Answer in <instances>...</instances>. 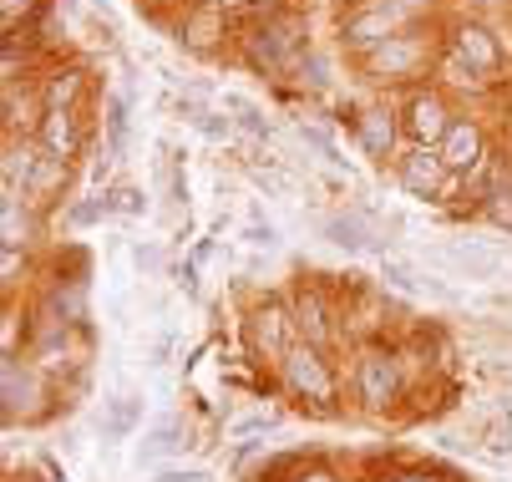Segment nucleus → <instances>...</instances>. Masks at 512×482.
Returning a JSON list of instances; mask_svg holds the SVG:
<instances>
[{
	"mask_svg": "<svg viewBox=\"0 0 512 482\" xmlns=\"http://www.w3.org/2000/svg\"><path fill=\"white\" fill-rule=\"evenodd\" d=\"M279 376H284L289 391L305 396V401H330V396H335V376H330L325 356H320L315 346H305V340H295V346H289V356L279 361Z\"/></svg>",
	"mask_w": 512,
	"mask_h": 482,
	"instance_id": "nucleus-1",
	"label": "nucleus"
},
{
	"mask_svg": "<svg viewBox=\"0 0 512 482\" xmlns=\"http://www.w3.org/2000/svg\"><path fill=\"white\" fill-rule=\"evenodd\" d=\"M401 396V366L386 351H365L355 361V401L365 411H386Z\"/></svg>",
	"mask_w": 512,
	"mask_h": 482,
	"instance_id": "nucleus-2",
	"label": "nucleus"
},
{
	"mask_svg": "<svg viewBox=\"0 0 512 482\" xmlns=\"http://www.w3.org/2000/svg\"><path fill=\"white\" fill-rule=\"evenodd\" d=\"M295 315L289 310H279V305H264V310H254V320H249V340H254V351L264 356V361H284L289 356V346H295Z\"/></svg>",
	"mask_w": 512,
	"mask_h": 482,
	"instance_id": "nucleus-3",
	"label": "nucleus"
},
{
	"mask_svg": "<svg viewBox=\"0 0 512 482\" xmlns=\"http://www.w3.org/2000/svg\"><path fill=\"white\" fill-rule=\"evenodd\" d=\"M289 315H295V330L305 335V346H315V351H325L330 340H335V310L315 295V290H305V295H295V305H289Z\"/></svg>",
	"mask_w": 512,
	"mask_h": 482,
	"instance_id": "nucleus-4",
	"label": "nucleus"
},
{
	"mask_svg": "<svg viewBox=\"0 0 512 482\" xmlns=\"http://www.w3.org/2000/svg\"><path fill=\"white\" fill-rule=\"evenodd\" d=\"M442 163L447 173H467L482 163V132L472 122H452V132L442 137Z\"/></svg>",
	"mask_w": 512,
	"mask_h": 482,
	"instance_id": "nucleus-5",
	"label": "nucleus"
},
{
	"mask_svg": "<svg viewBox=\"0 0 512 482\" xmlns=\"http://www.w3.org/2000/svg\"><path fill=\"white\" fill-rule=\"evenodd\" d=\"M320 234H325L330 244H340V249H386L381 234L365 224L360 214H330V219L320 224Z\"/></svg>",
	"mask_w": 512,
	"mask_h": 482,
	"instance_id": "nucleus-6",
	"label": "nucleus"
},
{
	"mask_svg": "<svg viewBox=\"0 0 512 482\" xmlns=\"http://www.w3.org/2000/svg\"><path fill=\"white\" fill-rule=\"evenodd\" d=\"M406 122H411V137H416L421 148H426V143H436V137H447V132H452V122H447V107L436 102V97H416Z\"/></svg>",
	"mask_w": 512,
	"mask_h": 482,
	"instance_id": "nucleus-7",
	"label": "nucleus"
},
{
	"mask_svg": "<svg viewBox=\"0 0 512 482\" xmlns=\"http://www.w3.org/2000/svg\"><path fill=\"white\" fill-rule=\"evenodd\" d=\"M442 173H447L442 153H431V148H416V153L406 158V168H401V183H406L411 193H431V188H442Z\"/></svg>",
	"mask_w": 512,
	"mask_h": 482,
	"instance_id": "nucleus-8",
	"label": "nucleus"
},
{
	"mask_svg": "<svg viewBox=\"0 0 512 482\" xmlns=\"http://www.w3.org/2000/svg\"><path fill=\"white\" fill-rule=\"evenodd\" d=\"M41 148H46V158H71V148H77V127H71V112L46 107V122H41Z\"/></svg>",
	"mask_w": 512,
	"mask_h": 482,
	"instance_id": "nucleus-9",
	"label": "nucleus"
},
{
	"mask_svg": "<svg viewBox=\"0 0 512 482\" xmlns=\"http://www.w3.org/2000/svg\"><path fill=\"white\" fill-rule=\"evenodd\" d=\"M264 36H269V61H284V56H295V51H300L305 21H300V16H279Z\"/></svg>",
	"mask_w": 512,
	"mask_h": 482,
	"instance_id": "nucleus-10",
	"label": "nucleus"
},
{
	"mask_svg": "<svg viewBox=\"0 0 512 482\" xmlns=\"http://www.w3.org/2000/svg\"><path fill=\"white\" fill-rule=\"evenodd\" d=\"M447 264L457 274H467V280H492V274H502V264L492 254H477V249H447Z\"/></svg>",
	"mask_w": 512,
	"mask_h": 482,
	"instance_id": "nucleus-11",
	"label": "nucleus"
},
{
	"mask_svg": "<svg viewBox=\"0 0 512 482\" xmlns=\"http://www.w3.org/2000/svg\"><path fill=\"white\" fill-rule=\"evenodd\" d=\"M77 92H82V72H77V66H66V72H56L51 82H46V107H71V102H77Z\"/></svg>",
	"mask_w": 512,
	"mask_h": 482,
	"instance_id": "nucleus-12",
	"label": "nucleus"
},
{
	"mask_svg": "<svg viewBox=\"0 0 512 482\" xmlns=\"http://www.w3.org/2000/svg\"><path fill=\"white\" fill-rule=\"evenodd\" d=\"M107 153H112V158L127 153V102H122V97L107 102Z\"/></svg>",
	"mask_w": 512,
	"mask_h": 482,
	"instance_id": "nucleus-13",
	"label": "nucleus"
},
{
	"mask_svg": "<svg viewBox=\"0 0 512 482\" xmlns=\"http://www.w3.org/2000/svg\"><path fill=\"white\" fill-rule=\"evenodd\" d=\"M381 274H386V285H396V290H442L436 280H421L416 269H406V264H396V259H386Z\"/></svg>",
	"mask_w": 512,
	"mask_h": 482,
	"instance_id": "nucleus-14",
	"label": "nucleus"
},
{
	"mask_svg": "<svg viewBox=\"0 0 512 482\" xmlns=\"http://www.w3.org/2000/svg\"><path fill=\"white\" fill-rule=\"evenodd\" d=\"M487 31H462V56H472V66H477V72H487V66L497 61V51H492V41H482Z\"/></svg>",
	"mask_w": 512,
	"mask_h": 482,
	"instance_id": "nucleus-15",
	"label": "nucleus"
},
{
	"mask_svg": "<svg viewBox=\"0 0 512 482\" xmlns=\"http://www.w3.org/2000/svg\"><path fill=\"white\" fill-rule=\"evenodd\" d=\"M31 168H36L31 148H26V143H21V148L11 143V148H6V188H16V173H21V183L31 188Z\"/></svg>",
	"mask_w": 512,
	"mask_h": 482,
	"instance_id": "nucleus-16",
	"label": "nucleus"
},
{
	"mask_svg": "<svg viewBox=\"0 0 512 482\" xmlns=\"http://www.w3.org/2000/svg\"><path fill=\"white\" fill-rule=\"evenodd\" d=\"M411 61H416V51H411L406 41H396L391 51L381 46V51L371 56V72H401V66H411Z\"/></svg>",
	"mask_w": 512,
	"mask_h": 482,
	"instance_id": "nucleus-17",
	"label": "nucleus"
},
{
	"mask_svg": "<svg viewBox=\"0 0 512 482\" xmlns=\"http://www.w3.org/2000/svg\"><path fill=\"white\" fill-rule=\"evenodd\" d=\"M132 422H137V401L132 396H117L112 401V417H107V437H127Z\"/></svg>",
	"mask_w": 512,
	"mask_h": 482,
	"instance_id": "nucleus-18",
	"label": "nucleus"
},
{
	"mask_svg": "<svg viewBox=\"0 0 512 482\" xmlns=\"http://www.w3.org/2000/svg\"><path fill=\"white\" fill-rule=\"evenodd\" d=\"M234 112H239V127H244V132H254V137H269V132H274L269 117H264L254 102H234Z\"/></svg>",
	"mask_w": 512,
	"mask_h": 482,
	"instance_id": "nucleus-19",
	"label": "nucleus"
},
{
	"mask_svg": "<svg viewBox=\"0 0 512 482\" xmlns=\"http://www.w3.org/2000/svg\"><path fill=\"white\" fill-rule=\"evenodd\" d=\"M391 112H365V143L371 148H386L391 143V122H386Z\"/></svg>",
	"mask_w": 512,
	"mask_h": 482,
	"instance_id": "nucleus-20",
	"label": "nucleus"
},
{
	"mask_svg": "<svg viewBox=\"0 0 512 482\" xmlns=\"http://www.w3.org/2000/svg\"><path fill=\"white\" fill-rule=\"evenodd\" d=\"M300 137H305V143H310V148H315V153H320L325 163H345V158H340V148L330 143L325 132H315V127H305V122H300Z\"/></svg>",
	"mask_w": 512,
	"mask_h": 482,
	"instance_id": "nucleus-21",
	"label": "nucleus"
},
{
	"mask_svg": "<svg viewBox=\"0 0 512 482\" xmlns=\"http://www.w3.org/2000/svg\"><path fill=\"white\" fill-rule=\"evenodd\" d=\"M107 203H112V209H122V214H142V209H148V203H142V193H137V188H117V193H112Z\"/></svg>",
	"mask_w": 512,
	"mask_h": 482,
	"instance_id": "nucleus-22",
	"label": "nucleus"
},
{
	"mask_svg": "<svg viewBox=\"0 0 512 482\" xmlns=\"http://www.w3.org/2000/svg\"><path fill=\"white\" fill-rule=\"evenodd\" d=\"M112 209L107 198H92V203H77V209H71V224H92V219H102Z\"/></svg>",
	"mask_w": 512,
	"mask_h": 482,
	"instance_id": "nucleus-23",
	"label": "nucleus"
},
{
	"mask_svg": "<svg viewBox=\"0 0 512 482\" xmlns=\"http://www.w3.org/2000/svg\"><path fill=\"white\" fill-rule=\"evenodd\" d=\"M198 127H203L208 137H229V132H234V117H224V112H203Z\"/></svg>",
	"mask_w": 512,
	"mask_h": 482,
	"instance_id": "nucleus-24",
	"label": "nucleus"
},
{
	"mask_svg": "<svg viewBox=\"0 0 512 482\" xmlns=\"http://www.w3.org/2000/svg\"><path fill=\"white\" fill-rule=\"evenodd\" d=\"M249 244H274V229H269V224H254V229H249Z\"/></svg>",
	"mask_w": 512,
	"mask_h": 482,
	"instance_id": "nucleus-25",
	"label": "nucleus"
},
{
	"mask_svg": "<svg viewBox=\"0 0 512 482\" xmlns=\"http://www.w3.org/2000/svg\"><path fill=\"white\" fill-rule=\"evenodd\" d=\"M295 482H340V477H335V472H325V467H315V472H300Z\"/></svg>",
	"mask_w": 512,
	"mask_h": 482,
	"instance_id": "nucleus-26",
	"label": "nucleus"
},
{
	"mask_svg": "<svg viewBox=\"0 0 512 482\" xmlns=\"http://www.w3.org/2000/svg\"><path fill=\"white\" fill-rule=\"evenodd\" d=\"M163 482H203L198 472H163Z\"/></svg>",
	"mask_w": 512,
	"mask_h": 482,
	"instance_id": "nucleus-27",
	"label": "nucleus"
},
{
	"mask_svg": "<svg viewBox=\"0 0 512 482\" xmlns=\"http://www.w3.org/2000/svg\"><path fill=\"white\" fill-rule=\"evenodd\" d=\"M396 482H436V477H426V472H401Z\"/></svg>",
	"mask_w": 512,
	"mask_h": 482,
	"instance_id": "nucleus-28",
	"label": "nucleus"
}]
</instances>
